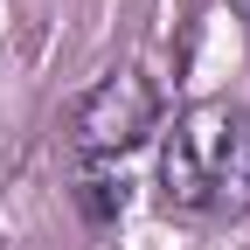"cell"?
<instances>
[{
    "mask_svg": "<svg viewBox=\"0 0 250 250\" xmlns=\"http://www.w3.org/2000/svg\"><path fill=\"white\" fill-rule=\"evenodd\" d=\"M167 125V90L139 62H118L70 104V153L77 167H125V153L160 139Z\"/></svg>",
    "mask_w": 250,
    "mask_h": 250,
    "instance_id": "2",
    "label": "cell"
},
{
    "mask_svg": "<svg viewBox=\"0 0 250 250\" xmlns=\"http://www.w3.org/2000/svg\"><path fill=\"white\" fill-rule=\"evenodd\" d=\"M160 202L202 223L250 215V111L236 98H195L160 125Z\"/></svg>",
    "mask_w": 250,
    "mask_h": 250,
    "instance_id": "1",
    "label": "cell"
},
{
    "mask_svg": "<svg viewBox=\"0 0 250 250\" xmlns=\"http://www.w3.org/2000/svg\"><path fill=\"white\" fill-rule=\"evenodd\" d=\"M77 208L90 229H111L125 215V167H77Z\"/></svg>",
    "mask_w": 250,
    "mask_h": 250,
    "instance_id": "3",
    "label": "cell"
}]
</instances>
